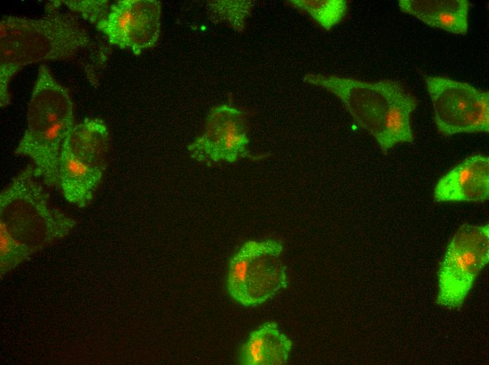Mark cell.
Here are the masks:
<instances>
[{
  "instance_id": "cell-1",
  "label": "cell",
  "mask_w": 489,
  "mask_h": 365,
  "mask_svg": "<svg viewBox=\"0 0 489 365\" xmlns=\"http://www.w3.org/2000/svg\"><path fill=\"white\" fill-rule=\"evenodd\" d=\"M91 36L67 12L48 11L39 18L4 15L0 22V103L11 101L9 83L22 68L39 62L74 58Z\"/></svg>"
},
{
  "instance_id": "cell-2",
  "label": "cell",
  "mask_w": 489,
  "mask_h": 365,
  "mask_svg": "<svg viewBox=\"0 0 489 365\" xmlns=\"http://www.w3.org/2000/svg\"><path fill=\"white\" fill-rule=\"evenodd\" d=\"M304 81L338 98L355 122L377 140L384 152L412 142L411 116L418 101L397 81H368L321 74H306Z\"/></svg>"
},
{
  "instance_id": "cell-3",
  "label": "cell",
  "mask_w": 489,
  "mask_h": 365,
  "mask_svg": "<svg viewBox=\"0 0 489 365\" xmlns=\"http://www.w3.org/2000/svg\"><path fill=\"white\" fill-rule=\"evenodd\" d=\"M74 124V105L68 90L46 65L38 69L27 113V125L14 154L31 160L47 187H58L63 147Z\"/></svg>"
},
{
  "instance_id": "cell-4",
  "label": "cell",
  "mask_w": 489,
  "mask_h": 365,
  "mask_svg": "<svg viewBox=\"0 0 489 365\" xmlns=\"http://www.w3.org/2000/svg\"><path fill=\"white\" fill-rule=\"evenodd\" d=\"M111 149L107 124L98 118L76 124L60 154L58 187L64 197L79 206L90 204L106 173Z\"/></svg>"
},
{
  "instance_id": "cell-5",
  "label": "cell",
  "mask_w": 489,
  "mask_h": 365,
  "mask_svg": "<svg viewBox=\"0 0 489 365\" xmlns=\"http://www.w3.org/2000/svg\"><path fill=\"white\" fill-rule=\"evenodd\" d=\"M279 241H246L231 258L226 277L230 296L245 307L265 303L287 287L289 275Z\"/></svg>"
},
{
  "instance_id": "cell-6",
  "label": "cell",
  "mask_w": 489,
  "mask_h": 365,
  "mask_svg": "<svg viewBox=\"0 0 489 365\" xmlns=\"http://www.w3.org/2000/svg\"><path fill=\"white\" fill-rule=\"evenodd\" d=\"M489 260L488 225H461L448 244L438 271L436 304L458 309Z\"/></svg>"
},
{
  "instance_id": "cell-7",
  "label": "cell",
  "mask_w": 489,
  "mask_h": 365,
  "mask_svg": "<svg viewBox=\"0 0 489 365\" xmlns=\"http://www.w3.org/2000/svg\"><path fill=\"white\" fill-rule=\"evenodd\" d=\"M438 131L445 135L489 131V93L443 76L424 77Z\"/></svg>"
},
{
  "instance_id": "cell-8",
  "label": "cell",
  "mask_w": 489,
  "mask_h": 365,
  "mask_svg": "<svg viewBox=\"0 0 489 365\" xmlns=\"http://www.w3.org/2000/svg\"><path fill=\"white\" fill-rule=\"evenodd\" d=\"M247 114L230 104L213 107L202 133L188 146L190 157L197 161L233 163L249 154Z\"/></svg>"
},
{
  "instance_id": "cell-9",
  "label": "cell",
  "mask_w": 489,
  "mask_h": 365,
  "mask_svg": "<svg viewBox=\"0 0 489 365\" xmlns=\"http://www.w3.org/2000/svg\"><path fill=\"white\" fill-rule=\"evenodd\" d=\"M161 13V2L157 0L119 1L111 4L96 27L110 44L140 55L157 43Z\"/></svg>"
},
{
  "instance_id": "cell-10",
  "label": "cell",
  "mask_w": 489,
  "mask_h": 365,
  "mask_svg": "<svg viewBox=\"0 0 489 365\" xmlns=\"http://www.w3.org/2000/svg\"><path fill=\"white\" fill-rule=\"evenodd\" d=\"M489 197V158L476 154L459 163L437 182L433 198L439 202H484Z\"/></svg>"
},
{
  "instance_id": "cell-11",
  "label": "cell",
  "mask_w": 489,
  "mask_h": 365,
  "mask_svg": "<svg viewBox=\"0 0 489 365\" xmlns=\"http://www.w3.org/2000/svg\"><path fill=\"white\" fill-rule=\"evenodd\" d=\"M398 6L430 27L459 35L469 31L467 0H400Z\"/></svg>"
},
{
  "instance_id": "cell-12",
  "label": "cell",
  "mask_w": 489,
  "mask_h": 365,
  "mask_svg": "<svg viewBox=\"0 0 489 365\" xmlns=\"http://www.w3.org/2000/svg\"><path fill=\"white\" fill-rule=\"evenodd\" d=\"M292 341L274 322L254 330L242 345L240 361L245 365H282L287 363Z\"/></svg>"
},
{
  "instance_id": "cell-13",
  "label": "cell",
  "mask_w": 489,
  "mask_h": 365,
  "mask_svg": "<svg viewBox=\"0 0 489 365\" xmlns=\"http://www.w3.org/2000/svg\"><path fill=\"white\" fill-rule=\"evenodd\" d=\"M286 2L326 30L339 24L348 9V3L345 0H289Z\"/></svg>"
},
{
  "instance_id": "cell-14",
  "label": "cell",
  "mask_w": 489,
  "mask_h": 365,
  "mask_svg": "<svg viewBox=\"0 0 489 365\" xmlns=\"http://www.w3.org/2000/svg\"><path fill=\"white\" fill-rule=\"evenodd\" d=\"M254 4V1L248 0L212 1L207 4V10L214 22L224 23L233 30L242 32Z\"/></svg>"
},
{
  "instance_id": "cell-15",
  "label": "cell",
  "mask_w": 489,
  "mask_h": 365,
  "mask_svg": "<svg viewBox=\"0 0 489 365\" xmlns=\"http://www.w3.org/2000/svg\"><path fill=\"white\" fill-rule=\"evenodd\" d=\"M70 9L79 13L87 20L96 26L110 10L108 1H63Z\"/></svg>"
}]
</instances>
